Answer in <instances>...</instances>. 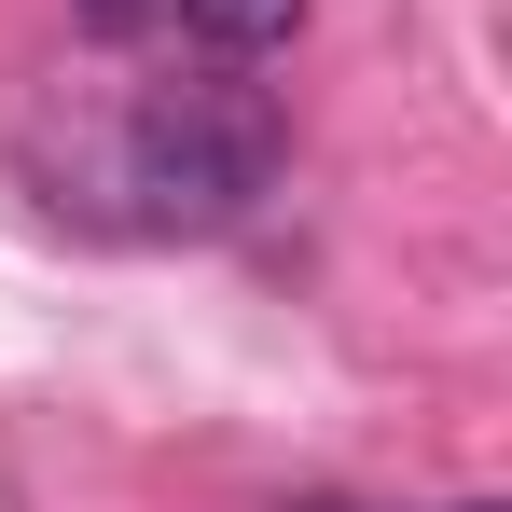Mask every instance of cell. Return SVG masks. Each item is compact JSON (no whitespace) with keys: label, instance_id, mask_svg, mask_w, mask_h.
Returning a JSON list of instances; mask_svg holds the SVG:
<instances>
[{"label":"cell","instance_id":"cell-2","mask_svg":"<svg viewBox=\"0 0 512 512\" xmlns=\"http://www.w3.org/2000/svg\"><path fill=\"white\" fill-rule=\"evenodd\" d=\"M180 28H194V56H222V70H250V56H291L305 42V0H167Z\"/></svg>","mask_w":512,"mask_h":512},{"label":"cell","instance_id":"cell-1","mask_svg":"<svg viewBox=\"0 0 512 512\" xmlns=\"http://www.w3.org/2000/svg\"><path fill=\"white\" fill-rule=\"evenodd\" d=\"M291 167V111L263 84H236L222 56L194 70V84H153L125 111V194H139V222H167V236H222V222H250L263 194Z\"/></svg>","mask_w":512,"mask_h":512},{"label":"cell","instance_id":"cell-5","mask_svg":"<svg viewBox=\"0 0 512 512\" xmlns=\"http://www.w3.org/2000/svg\"><path fill=\"white\" fill-rule=\"evenodd\" d=\"M457 512H499V499H457Z\"/></svg>","mask_w":512,"mask_h":512},{"label":"cell","instance_id":"cell-4","mask_svg":"<svg viewBox=\"0 0 512 512\" xmlns=\"http://www.w3.org/2000/svg\"><path fill=\"white\" fill-rule=\"evenodd\" d=\"M291 512H346V499H291Z\"/></svg>","mask_w":512,"mask_h":512},{"label":"cell","instance_id":"cell-3","mask_svg":"<svg viewBox=\"0 0 512 512\" xmlns=\"http://www.w3.org/2000/svg\"><path fill=\"white\" fill-rule=\"evenodd\" d=\"M70 14H84L97 42H139V28H153V14H167V0H70Z\"/></svg>","mask_w":512,"mask_h":512}]
</instances>
